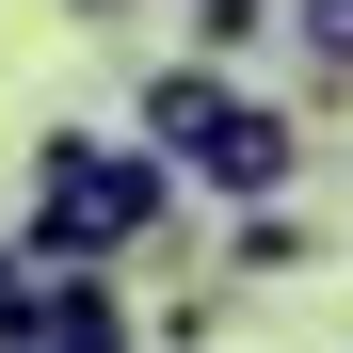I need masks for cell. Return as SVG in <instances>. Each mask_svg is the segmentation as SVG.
<instances>
[{
	"instance_id": "obj_4",
	"label": "cell",
	"mask_w": 353,
	"mask_h": 353,
	"mask_svg": "<svg viewBox=\"0 0 353 353\" xmlns=\"http://www.w3.org/2000/svg\"><path fill=\"white\" fill-rule=\"evenodd\" d=\"M273 48H289V112H353V0H289Z\"/></svg>"
},
{
	"instance_id": "obj_2",
	"label": "cell",
	"mask_w": 353,
	"mask_h": 353,
	"mask_svg": "<svg viewBox=\"0 0 353 353\" xmlns=\"http://www.w3.org/2000/svg\"><path fill=\"white\" fill-rule=\"evenodd\" d=\"M176 193H209L225 225H241V209H289V193H305V112L241 81V97H225L193 145H176Z\"/></svg>"
},
{
	"instance_id": "obj_3",
	"label": "cell",
	"mask_w": 353,
	"mask_h": 353,
	"mask_svg": "<svg viewBox=\"0 0 353 353\" xmlns=\"http://www.w3.org/2000/svg\"><path fill=\"white\" fill-rule=\"evenodd\" d=\"M225 97H241V65H209V48H176V65H145V97H129V145H161V161H176V145H193V129H209Z\"/></svg>"
},
{
	"instance_id": "obj_6",
	"label": "cell",
	"mask_w": 353,
	"mask_h": 353,
	"mask_svg": "<svg viewBox=\"0 0 353 353\" xmlns=\"http://www.w3.org/2000/svg\"><path fill=\"white\" fill-rule=\"evenodd\" d=\"M145 353H225V273H161L145 289Z\"/></svg>"
},
{
	"instance_id": "obj_5",
	"label": "cell",
	"mask_w": 353,
	"mask_h": 353,
	"mask_svg": "<svg viewBox=\"0 0 353 353\" xmlns=\"http://www.w3.org/2000/svg\"><path fill=\"white\" fill-rule=\"evenodd\" d=\"M305 257H321V225H305V209H241V225L209 241V273H225V289H289Z\"/></svg>"
},
{
	"instance_id": "obj_8",
	"label": "cell",
	"mask_w": 353,
	"mask_h": 353,
	"mask_svg": "<svg viewBox=\"0 0 353 353\" xmlns=\"http://www.w3.org/2000/svg\"><path fill=\"white\" fill-rule=\"evenodd\" d=\"M17 289H32V257H17V225H0V321H17Z\"/></svg>"
},
{
	"instance_id": "obj_1",
	"label": "cell",
	"mask_w": 353,
	"mask_h": 353,
	"mask_svg": "<svg viewBox=\"0 0 353 353\" xmlns=\"http://www.w3.org/2000/svg\"><path fill=\"white\" fill-rule=\"evenodd\" d=\"M176 241V161L129 129H32V209H17V257L32 273H145Z\"/></svg>"
},
{
	"instance_id": "obj_7",
	"label": "cell",
	"mask_w": 353,
	"mask_h": 353,
	"mask_svg": "<svg viewBox=\"0 0 353 353\" xmlns=\"http://www.w3.org/2000/svg\"><path fill=\"white\" fill-rule=\"evenodd\" d=\"M65 17H81V32H97V48H112V32H129V17H145V0H65Z\"/></svg>"
}]
</instances>
